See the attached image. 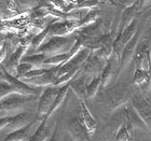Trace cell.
<instances>
[{
  "instance_id": "cell-20",
  "label": "cell",
  "mask_w": 151,
  "mask_h": 141,
  "mask_svg": "<svg viewBox=\"0 0 151 141\" xmlns=\"http://www.w3.org/2000/svg\"><path fill=\"white\" fill-rule=\"evenodd\" d=\"M138 28H139L138 21H137V19H134V21H133V22L131 23V24H129V25L124 29V30H123L122 38H123V43H124V47H125L126 44L129 43V41L134 38V36L136 35V32H137Z\"/></svg>"
},
{
  "instance_id": "cell-30",
  "label": "cell",
  "mask_w": 151,
  "mask_h": 141,
  "mask_svg": "<svg viewBox=\"0 0 151 141\" xmlns=\"http://www.w3.org/2000/svg\"><path fill=\"white\" fill-rule=\"evenodd\" d=\"M99 3H101L99 1H93V0H90V1H81V2H78V4H77V9L93 10L97 6H99Z\"/></svg>"
},
{
  "instance_id": "cell-27",
  "label": "cell",
  "mask_w": 151,
  "mask_h": 141,
  "mask_svg": "<svg viewBox=\"0 0 151 141\" xmlns=\"http://www.w3.org/2000/svg\"><path fill=\"white\" fill-rule=\"evenodd\" d=\"M149 80L148 71L146 69H136L134 73V83L136 85H145Z\"/></svg>"
},
{
  "instance_id": "cell-28",
  "label": "cell",
  "mask_w": 151,
  "mask_h": 141,
  "mask_svg": "<svg viewBox=\"0 0 151 141\" xmlns=\"http://www.w3.org/2000/svg\"><path fill=\"white\" fill-rule=\"evenodd\" d=\"M32 69H35V67L32 66V65H30V64L28 63H23V62H21V64L19 65V67H17V69H16V78H22V77H24L25 74H27L29 71H32Z\"/></svg>"
},
{
  "instance_id": "cell-4",
  "label": "cell",
  "mask_w": 151,
  "mask_h": 141,
  "mask_svg": "<svg viewBox=\"0 0 151 141\" xmlns=\"http://www.w3.org/2000/svg\"><path fill=\"white\" fill-rule=\"evenodd\" d=\"M80 29V21L77 19H63L53 22L51 25V37H67L73 32H77Z\"/></svg>"
},
{
  "instance_id": "cell-3",
  "label": "cell",
  "mask_w": 151,
  "mask_h": 141,
  "mask_svg": "<svg viewBox=\"0 0 151 141\" xmlns=\"http://www.w3.org/2000/svg\"><path fill=\"white\" fill-rule=\"evenodd\" d=\"M58 88L60 87H56V86H47L42 91L40 98H39V104H38L37 117L39 120L42 121L49 113L51 107H52L55 98H56Z\"/></svg>"
},
{
  "instance_id": "cell-31",
  "label": "cell",
  "mask_w": 151,
  "mask_h": 141,
  "mask_svg": "<svg viewBox=\"0 0 151 141\" xmlns=\"http://www.w3.org/2000/svg\"><path fill=\"white\" fill-rule=\"evenodd\" d=\"M8 122H9V116H3V117H0V130L6 128V126H8Z\"/></svg>"
},
{
  "instance_id": "cell-23",
  "label": "cell",
  "mask_w": 151,
  "mask_h": 141,
  "mask_svg": "<svg viewBox=\"0 0 151 141\" xmlns=\"http://www.w3.org/2000/svg\"><path fill=\"white\" fill-rule=\"evenodd\" d=\"M132 130L133 127L129 124L125 122L121 123L118 134H116V138L114 141H132V136H131Z\"/></svg>"
},
{
  "instance_id": "cell-35",
  "label": "cell",
  "mask_w": 151,
  "mask_h": 141,
  "mask_svg": "<svg viewBox=\"0 0 151 141\" xmlns=\"http://www.w3.org/2000/svg\"><path fill=\"white\" fill-rule=\"evenodd\" d=\"M150 53H151V47H150Z\"/></svg>"
},
{
  "instance_id": "cell-22",
  "label": "cell",
  "mask_w": 151,
  "mask_h": 141,
  "mask_svg": "<svg viewBox=\"0 0 151 141\" xmlns=\"http://www.w3.org/2000/svg\"><path fill=\"white\" fill-rule=\"evenodd\" d=\"M52 23H50V24H49V25H47L44 29H42L39 34H37L36 36H34L32 41V47L34 49V50H38V49H39V47L44 43L45 38L50 35V29H51V25H52Z\"/></svg>"
},
{
  "instance_id": "cell-13",
  "label": "cell",
  "mask_w": 151,
  "mask_h": 141,
  "mask_svg": "<svg viewBox=\"0 0 151 141\" xmlns=\"http://www.w3.org/2000/svg\"><path fill=\"white\" fill-rule=\"evenodd\" d=\"M139 4H140V1H135V3L132 6H129L127 9H123L122 14H121V19H120L118 31H123L134 21V16H135L137 10L139 9Z\"/></svg>"
},
{
  "instance_id": "cell-19",
  "label": "cell",
  "mask_w": 151,
  "mask_h": 141,
  "mask_svg": "<svg viewBox=\"0 0 151 141\" xmlns=\"http://www.w3.org/2000/svg\"><path fill=\"white\" fill-rule=\"evenodd\" d=\"M49 137V128H47V119L44 117L41 121L40 125L38 126L36 132L32 134L29 141H47V138Z\"/></svg>"
},
{
  "instance_id": "cell-15",
  "label": "cell",
  "mask_w": 151,
  "mask_h": 141,
  "mask_svg": "<svg viewBox=\"0 0 151 141\" xmlns=\"http://www.w3.org/2000/svg\"><path fill=\"white\" fill-rule=\"evenodd\" d=\"M26 50H27V47H23V45H19L16 47V50L10 55L9 59L6 62V66H4L6 69H11L14 72H16V69H17L19 65L21 64V62H22L23 55L26 52Z\"/></svg>"
},
{
  "instance_id": "cell-24",
  "label": "cell",
  "mask_w": 151,
  "mask_h": 141,
  "mask_svg": "<svg viewBox=\"0 0 151 141\" xmlns=\"http://www.w3.org/2000/svg\"><path fill=\"white\" fill-rule=\"evenodd\" d=\"M47 57L44 55V54H32V55H29V56L23 57L22 62L23 63H28L30 65H32L34 67H36L37 69L39 68H43V63L44 60L47 59Z\"/></svg>"
},
{
  "instance_id": "cell-9",
  "label": "cell",
  "mask_w": 151,
  "mask_h": 141,
  "mask_svg": "<svg viewBox=\"0 0 151 141\" xmlns=\"http://www.w3.org/2000/svg\"><path fill=\"white\" fill-rule=\"evenodd\" d=\"M37 119L38 117H34L30 113L25 112L19 113V114H16V115L13 116H9V122H8L6 129H9V132H15V130L26 127Z\"/></svg>"
},
{
  "instance_id": "cell-18",
  "label": "cell",
  "mask_w": 151,
  "mask_h": 141,
  "mask_svg": "<svg viewBox=\"0 0 151 141\" xmlns=\"http://www.w3.org/2000/svg\"><path fill=\"white\" fill-rule=\"evenodd\" d=\"M69 89H70L69 83L66 84V85H63V86H60V87L58 88V93H57V95H56V98H55L53 104H52V107H51L49 113H47V116H45L47 120H49V117H50V116L55 112V110H56L57 108H58V107L64 102V100H65V98H66V96H67V93H68Z\"/></svg>"
},
{
  "instance_id": "cell-26",
  "label": "cell",
  "mask_w": 151,
  "mask_h": 141,
  "mask_svg": "<svg viewBox=\"0 0 151 141\" xmlns=\"http://www.w3.org/2000/svg\"><path fill=\"white\" fill-rule=\"evenodd\" d=\"M101 75L93 77L91 82L86 85V94H88V98L95 97V95L97 94L98 89L101 88Z\"/></svg>"
},
{
  "instance_id": "cell-21",
  "label": "cell",
  "mask_w": 151,
  "mask_h": 141,
  "mask_svg": "<svg viewBox=\"0 0 151 141\" xmlns=\"http://www.w3.org/2000/svg\"><path fill=\"white\" fill-rule=\"evenodd\" d=\"M98 17H99V11L97 9L90 10L80 21V29L95 24L98 21Z\"/></svg>"
},
{
  "instance_id": "cell-7",
  "label": "cell",
  "mask_w": 151,
  "mask_h": 141,
  "mask_svg": "<svg viewBox=\"0 0 151 141\" xmlns=\"http://www.w3.org/2000/svg\"><path fill=\"white\" fill-rule=\"evenodd\" d=\"M68 132H69L71 141H90L91 135L88 129L85 128L84 124L79 116H75L68 123Z\"/></svg>"
},
{
  "instance_id": "cell-33",
  "label": "cell",
  "mask_w": 151,
  "mask_h": 141,
  "mask_svg": "<svg viewBox=\"0 0 151 141\" xmlns=\"http://www.w3.org/2000/svg\"><path fill=\"white\" fill-rule=\"evenodd\" d=\"M47 141H60V136H58V132H57L56 128H55V130H54L53 135L51 136V138Z\"/></svg>"
},
{
  "instance_id": "cell-5",
  "label": "cell",
  "mask_w": 151,
  "mask_h": 141,
  "mask_svg": "<svg viewBox=\"0 0 151 141\" xmlns=\"http://www.w3.org/2000/svg\"><path fill=\"white\" fill-rule=\"evenodd\" d=\"M37 96H22V95H10L0 101V108L2 113H10L23 108L29 101L36 100Z\"/></svg>"
},
{
  "instance_id": "cell-29",
  "label": "cell",
  "mask_w": 151,
  "mask_h": 141,
  "mask_svg": "<svg viewBox=\"0 0 151 141\" xmlns=\"http://www.w3.org/2000/svg\"><path fill=\"white\" fill-rule=\"evenodd\" d=\"M15 94L14 93V89H13L11 86H10L8 83L3 81H0V101L4 99L6 97L10 96V95Z\"/></svg>"
},
{
  "instance_id": "cell-25",
  "label": "cell",
  "mask_w": 151,
  "mask_h": 141,
  "mask_svg": "<svg viewBox=\"0 0 151 141\" xmlns=\"http://www.w3.org/2000/svg\"><path fill=\"white\" fill-rule=\"evenodd\" d=\"M112 75V60L108 59L106 62V65H105L104 69L101 73V88H105L108 85L109 81H110V78Z\"/></svg>"
},
{
  "instance_id": "cell-12",
  "label": "cell",
  "mask_w": 151,
  "mask_h": 141,
  "mask_svg": "<svg viewBox=\"0 0 151 141\" xmlns=\"http://www.w3.org/2000/svg\"><path fill=\"white\" fill-rule=\"evenodd\" d=\"M103 58L98 57L97 55H95L94 52L92 51L91 55L88 56V60L85 62L84 67H83V71L86 72V73H90V74H93V77H96V75H101L98 74L99 72L101 73L103 69H104L106 63L103 64ZM107 62V60H106Z\"/></svg>"
},
{
  "instance_id": "cell-34",
  "label": "cell",
  "mask_w": 151,
  "mask_h": 141,
  "mask_svg": "<svg viewBox=\"0 0 151 141\" xmlns=\"http://www.w3.org/2000/svg\"><path fill=\"white\" fill-rule=\"evenodd\" d=\"M0 113H2V112H1V108H0Z\"/></svg>"
},
{
  "instance_id": "cell-8",
  "label": "cell",
  "mask_w": 151,
  "mask_h": 141,
  "mask_svg": "<svg viewBox=\"0 0 151 141\" xmlns=\"http://www.w3.org/2000/svg\"><path fill=\"white\" fill-rule=\"evenodd\" d=\"M140 30H142V28L139 27L137 32H136V35L134 36V38H133L132 40L129 41V43L124 47V49H123L122 55H121V59H120V63H119V70L116 72V75L119 74L124 68H126V66H127V65L131 63V60L134 58L136 49H137V45H138Z\"/></svg>"
},
{
  "instance_id": "cell-6",
  "label": "cell",
  "mask_w": 151,
  "mask_h": 141,
  "mask_svg": "<svg viewBox=\"0 0 151 141\" xmlns=\"http://www.w3.org/2000/svg\"><path fill=\"white\" fill-rule=\"evenodd\" d=\"M131 102L145 125L151 129V107L146 98L140 94H136L131 98Z\"/></svg>"
},
{
  "instance_id": "cell-32",
  "label": "cell",
  "mask_w": 151,
  "mask_h": 141,
  "mask_svg": "<svg viewBox=\"0 0 151 141\" xmlns=\"http://www.w3.org/2000/svg\"><path fill=\"white\" fill-rule=\"evenodd\" d=\"M6 56V44L4 43L2 47H0V64L4 60Z\"/></svg>"
},
{
  "instance_id": "cell-14",
  "label": "cell",
  "mask_w": 151,
  "mask_h": 141,
  "mask_svg": "<svg viewBox=\"0 0 151 141\" xmlns=\"http://www.w3.org/2000/svg\"><path fill=\"white\" fill-rule=\"evenodd\" d=\"M38 120L39 119L35 120L34 122H32L29 125H27L26 127H24V128H21V129H19V130H15V132H9L2 141H29L30 137L32 136V135H30L32 127L34 126V124L37 122Z\"/></svg>"
},
{
  "instance_id": "cell-1",
  "label": "cell",
  "mask_w": 151,
  "mask_h": 141,
  "mask_svg": "<svg viewBox=\"0 0 151 141\" xmlns=\"http://www.w3.org/2000/svg\"><path fill=\"white\" fill-rule=\"evenodd\" d=\"M76 39H77V35L76 37H69V36H67V37H50V39L47 42H44L38 49L37 53L44 54L47 57L69 53L75 44Z\"/></svg>"
},
{
  "instance_id": "cell-2",
  "label": "cell",
  "mask_w": 151,
  "mask_h": 141,
  "mask_svg": "<svg viewBox=\"0 0 151 141\" xmlns=\"http://www.w3.org/2000/svg\"><path fill=\"white\" fill-rule=\"evenodd\" d=\"M0 79L1 81L6 82L14 89V93L22 96H37L39 93H42L41 87H34L30 85L26 84L25 82L21 81L19 78L11 74L6 67L0 68Z\"/></svg>"
},
{
  "instance_id": "cell-17",
  "label": "cell",
  "mask_w": 151,
  "mask_h": 141,
  "mask_svg": "<svg viewBox=\"0 0 151 141\" xmlns=\"http://www.w3.org/2000/svg\"><path fill=\"white\" fill-rule=\"evenodd\" d=\"M150 47H148V42L144 41V43H139L136 49L135 55H134V62L136 65V69H142V63L144 59H147V53Z\"/></svg>"
},
{
  "instance_id": "cell-10",
  "label": "cell",
  "mask_w": 151,
  "mask_h": 141,
  "mask_svg": "<svg viewBox=\"0 0 151 141\" xmlns=\"http://www.w3.org/2000/svg\"><path fill=\"white\" fill-rule=\"evenodd\" d=\"M79 111H80V119L84 124L85 128L88 129L90 135L93 136L97 128V123H96L94 116L92 115L91 111L86 107L84 100H81V99H79Z\"/></svg>"
},
{
  "instance_id": "cell-16",
  "label": "cell",
  "mask_w": 151,
  "mask_h": 141,
  "mask_svg": "<svg viewBox=\"0 0 151 141\" xmlns=\"http://www.w3.org/2000/svg\"><path fill=\"white\" fill-rule=\"evenodd\" d=\"M69 85H70V89L75 93L76 96L79 99L84 100L85 98H88V94H86V85L88 84H85L84 79L75 78L69 83Z\"/></svg>"
},
{
  "instance_id": "cell-11",
  "label": "cell",
  "mask_w": 151,
  "mask_h": 141,
  "mask_svg": "<svg viewBox=\"0 0 151 141\" xmlns=\"http://www.w3.org/2000/svg\"><path fill=\"white\" fill-rule=\"evenodd\" d=\"M93 52L95 55H97L104 60L109 59L110 55L113 53V39L111 36L109 34H105L98 42V49Z\"/></svg>"
}]
</instances>
